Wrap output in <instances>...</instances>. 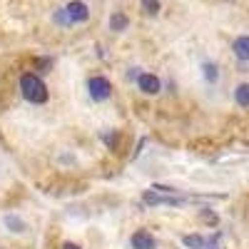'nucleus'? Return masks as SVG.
Wrapping results in <instances>:
<instances>
[{"label":"nucleus","instance_id":"423d86ee","mask_svg":"<svg viewBox=\"0 0 249 249\" xmlns=\"http://www.w3.org/2000/svg\"><path fill=\"white\" fill-rule=\"evenodd\" d=\"M232 53L239 62H249V35H237L232 40Z\"/></svg>","mask_w":249,"mask_h":249},{"label":"nucleus","instance_id":"1a4fd4ad","mask_svg":"<svg viewBox=\"0 0 249 249\" xmlns=\"http://www.w3.org/2000/svg\"><path fill=\"white\" fill-rule=\"evenodd\" d=\"M107 25H110V30L122 33V30H127V25H130V18L124 15L122 10H115V13L110 15V20H107Z\"/></svg>","mask_w":249,"mask_h":249},{"label":"nucleus","instance_id":"f8f14e48","mask_svg":"<svg viewBox=\"0 0 249 249\" xmlns=\"http://www.w3.org/2000/svg\"><path fill=\"white\" fill-rule=\"evenodd\" d=\"M142 13L144 15H157L160 13V0H142Z\"/></svg>","mask_w":249,"mask_h":249},{"label":"nucleus","instance_id":"0eeeda50","mask_svg":"<svg viewBox=\"0 0 249 249\" xmlns=\"http://www.w3.org/2000/svg\"><path fill=\"white\" fill-rule=\"evenodd\" d=\"M199 70H202V77H204L207 85H217L219 82V65L214 60H204L199 65Z\"/></svg>","mask_w":249,"mask_h":249},{"label":"nucleus","instance_id":"9d476101","mask_svg":"<svg viewBox=\"0 0 249 249\" xmlns=\"http://www.w3.org/2000/svg\"><path fill=\"white\" fill-rule=\"evenodd\" d=\"M234 102L242 110H249V82H239L234 88Z\"/></svg>","mask_w":249,"mask_h":249},{"label":"nucleus","instance_id":"f257e3e1","mask_svg":"<svg viewBox=\"0 0 249 249\" xmlns=\"http://www.w3.org/2000/svg\"><path fill=\"white\" fill-rule=\"evenodd\" d=\"M53 20L57 25L62 28H72V25H82L90 20V5L82 3V0H70V3H65L62 8L55 10Z\"/></svg>","mask_w":249,"mask_h":249},{"label":"nucleus","instance_id":"ddd939ff","mask_svg":"<svg viewBox=\"0 0 249 249\" xmlns=\"http://www.w3.org/2000/svg\"><path fill=\"white\" fill-rule=\"evenodd\" d=\"M202 219H204V222H212V224H217V214H214V212H207V210H202Z\"/></svg>","mask_w":249,"mask_h":249},{"label":"nucleus","instance_id":"4468645a","mask_svg":"<svg viewBox=\"0 0 249 249\" xmlns=\"http://www.w3.org/2000/svg\"><path fill=\"white\" fill-rule=\"evenodd\" d=\"M137 77H140L137 68H130V70H127V80H130V82H137Z\"/></svg>","mask_w":249,"mask_h":249},{"label":"nucleus","instance_id":"9b49d317","mask_svg":"<svg viewBox=\"0 0 249 249\" xmlns=\"http://www.w3.org/2000/svg\"><path fill=\"white\" fill-rule=\"evenodd\" d=\"M182 244H184L187 249H207L210 239L202 237V234H184V237H182Z\"/></svg>","mask_w":249,"mask_h":249},{"label":"nucleus","instance_id":"2eb2a0df","mask_svg":"<svg viewBox=\"0 0 249 249\" xmlns=\"http://www.w3.org/2000/svg\"><path fill=\"white\" fill-rule=\"evenodd\" d=\"M62 249H80V247H77V244H72V242H68V244L62 247Z\"/></svg>","mask_w":249,"mask_h":249},{"label":"nucleus","instance_id":"6e6552de","mask_svg":"<svg viewBox=\"0 0 249 249\" xmlns=\"http://www.w3.org/2000/svg\"><path fill=\"white\" fill-rule=\"evenodd\" d=\"M3 224H5V230L13 232V234H23L28 230V222L23 217H18V214H5L3 217Z\"/></svg>","mask_w":249,"mask_h":249},{"label":"nucleus","instance_id":"20e7f679","mask_svg":"<svg viewBox=\"0 0 249 249\" xmlns=\"http://www.w3.org/2000/svg\"><path fill=\"white\" fill-rule=\"evenodd\" d=\"M137 88H140V92H144V95H157L160 90H162V80L155 75V72H140V77H137Z\"/></svg>","mask_w":249,"mask_h":249},{"label":"nucleus","instance_id":"f03ea898","mask_svg":"<svg viewBox=\"0 0 249 249\" xmlns=\"http://www.w3.org/2000/svg\"><path fill=\"white\" fill-rule=\"evenodd\" d=\"M20 95H23L30 105H45L48 102V85L37 72H23L20 75Z\"/></svg>","mask_w":249,"mask_h":249},{"label":"nucleus","instance_id":"7ed1b4c3","mask_svg":"<svg viewBox=\"0 0 249 249\" xmlns=\"http://www.w3.org/2000/svg\"><path fill=\"white\" fill-rule=\"evenodd\" d=\"M85 88H88L90 100H95V102H105V100L112 97V82L105 75H90Z\"/></svg>","mask_w":249,"mask_h":249},{"label":"nucleus","instance_id":"39448f33","mask_svg":"<svg viewBox=\"0 0 249 249\" xmlns=\"http://www.w3.org/2000/svg\"><path fill=\"white\" fill-rule=\"evenodd\" d=\"M130 247L132 249H157V239L147 230H137L130 237Z\"/></svg>","mask_w":249,"mask_h":249}]
</instances>
